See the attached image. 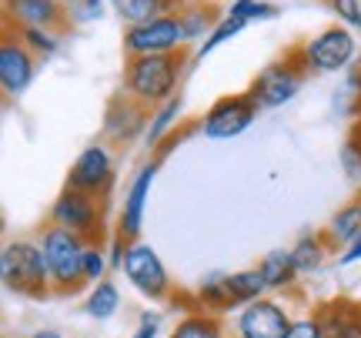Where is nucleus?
<instances>
[{"mask_svg":"<svg viewBox=\"0 0 361 338\" xmlns=\"http://www.w3.org/2000/svg\"><path fill=\"white\" fill-rule=\"evenodd\" d=\"M180 71H184V54H144V57H128L124 64V94L134 97L147 111L178 97Z\"/></svg>","mask_w":361,"mask_h":338,"instance_id":"1","label":"nucleus"},{"mask_svg":"<svg viewBox=\"0 0 361 338\" xmlns=\"http://www.w3.org/2000/svg\"><path fill=\"white\" fill-rule=\"evenodd\" d=\"M0 278H4V288L11 295H20V298H47L54 291L44 248H40V241H30V238L11 241L4 248Z\"/></svg>","mask_w":361,"mask_h":338,"instance_id":"2","label":"nucleus"},{"mask_svg":"<svg viewBox=\"0 0 361 338\" xmlns=\"http://www.w3.org/2000/svg\"><path fill=\"white\" fill-rule=\"evenodd\" d=\"M40 248H44V258L51 268V285L61 295H78L80 288L87 285L84 278V251L87 241L80 234L67 231L61 224H44V231L37 234Z\"/></svg>","mask_w":361,"mask_h":338,"instance_id":"3","label":"nucleus"},{"mask_svg":"<svg viewBox=\"0 0 361 338\" xmlns=\"http://www.w3.org/2000/svg\"><path fill=\"white\" fill-rule=\"evenodd\" d=\"M311 71L305 64V57H301V47L295 51H288L284 57H278L274 64L261 67L258 78L247 84V94L255 97V104L258 107H284L298 91H301V84L308 78Z\"/></svg>","mask_w":361,"mask_h":338,"instance_id":"4","label":"nucleus"},{"mask_svg":"<svg viewBox=\"0 0 361 338\" xmlns=\"http://www.w3.org/2000/svg\"><path fill=\"white\" fill-rule=\"evenodd\" d=\"M51 224L80 234L87 245H104V198L64 188L51 205Z\"/></svg>","mask_w":361,"mask_h":338,"instance_id":"5","label":"nucleus"},{"mask_svg":"<svg viewBox=\"0 0 361 338\" xmlns=\"http://www.w3.org/2000/svg\"><path fill=\"white\" fill-rule=\"evenodd\" d=\"M121 272H124V278H128L130 285L137 288V295H144L147 301H168L171 298L168 265L161 261V255H157L147 241H130Z\"/></svg>","mask_w":361,"mask_h":338,"instance_id":"6","label":"nucleus"},{"mask_svg":"<svg viewBox=\"0 0 361 338\" xmlns=\"http://www.w3.org/2000/svg\"><path fill=\"white\" fill-rule=\"evenodd\" d=\"M258 117V104L247 91L241 94H228V97H218L214 104L207 107V114L201 117V134L207 141H231V138H241Z\"/></svg>","mask_w":361,"mask_h":338,"instance_id":"7","label":"nucleus"},{"mask_svg":"<svg viewBox=\"0 0 361 338\" xmlns=\"http://www.w3.org/2000/svg\"><path fill=\"white\" fill-rule=\"evenodd\" d=\"M301 57L314 74H338L358 61V44H355L348 27L335 24L322 34H314L308 44H301Z\"/></svg>","mask_w":361,"mask_h":338,"instance_id":"8","label":"nucleus"},{"mask_svg":"<svg viewBox=\"0 0 361 338\" xmlns=\"http://www.w3.org/2000/svg\"><path fill=\"white\" fill-rule=\"evenodd\" d=\"M188 44L184 24L178 13H164L147 24H130L124 30V54L128 57H144V54H174Z\"/></svg>","mask_w":361,"mask_h":338,"instance_id":"9","label":"nucleus"},{"mask_svg":"<svg viewBox=\"0 0 361 338\" xmlns=\"http://www.w3.org/2000/svg\"><path fill=\"white\" fill-rule=\"evenodd\" d=\"M67 188L94 198L111 195V188H114V155H111V147L107 144H87L71 164Z\"/></svg>","mask_w":361,"mask_h":338,"instance_id":"10","label":"nucleus"},{"mask_svg":"<svg viewBox=\"0 0 361 338\" xmlns=\"http://www.w3.org/2000/svg\"><path fill=\"white\" fill-rule=\"evenodd\" d=\"M157 164L161 161H147L134 178H130L128 191H124V205H121V215H117V234L124 241H141L144 231V211H147V198H151V184L157 178Z\"/></svg>","mask_w":361,"mask_h":338,"instance_id":"11","label":"nucleus"},{"mask_svg":"<svg viewBox=\"0 0 361 338\" xmlns=\"http://www.w3.org/2000/svg\"><path fill=\"white\" fill-rule=\"evenodd\" d=\"M291 322L295 318H291V312L284 308L281 301L258 298L241 308L234 328H238V338H284Z\"/></svg>","mask_w":361,"mask_h":338,"instance_id":"12","label":"nucleus"},{"mask_svg":"<svg viewBox=\"0 0 361 338\" xmlns=\"http://www.w3.org/2000/svg\"><path fill=\"white\" fill-rule=\"evenodd\" d=\"M30 80H34V54L17 37V30H7L0 44V87L7 97H20L30 87Z\"/></svg>","mask_w":361,"mask_h":338,"instance_id":"13","label":"nucleus"},{"mask_svg":"<svg viewBox=\"0 0 361 338\" xmlns=\"http://www.w3.org/2000/svg\"><path fill=\"white\" fill-rule=\"evenodd\" d=\"M4 17L11 20L13 30H24V27L54 30L71 20V11L61 0H4Z\"/></svg>","mask_w":361,"mask_h":338,"instance_id":"14","label":"nucleus"},{"mask_svg":"<svg viewBox=\"0 0 361 338\" xmlns=\"http://www.w3.org/2000/svg\"><path fill=\"white\" fill-rule=\"evenodd\" d=\"M147 124H151L147 121V107L137 104L128 94H117L114 101L107 104V111H104V134L117 144L134 141L141 131L147 134Z\"/></svg>","mask_w":361,"mask_h":338,"instance_id":"15","label":"nucleus"},{"mask_svg":"<svg viewBox=\"0 0 361 338\" xmlns=\"http://www.w3.org/2000/svg\"><path fill=\"white\" fill-rule=\"evenodd\" d=\"M324 325L328 338H361V318H358V301L348 298H331L314 308Z\"/></svg>","mask_w":361,"mask_h":338,"instance_id":"16","label":"nucleus"},{"mask_svg":"<svg viewBox=\"0 0 361 338\" xmlns=\"http://www.w3.org/2000/svg\"><path fill=\"white\" fill-rule=\"evenodd\" d=\"M264 278V285L268 291H284V288H295L298 282V265H295V255H291V248H271L268 255L255 265Z\"/></svg>","mask_w":361,"mask_h":338,"instance_id":"17","label":"nucleus"},{"mask_svg":"<svg viewBox=\"0 0 361 338\" xmlns=\"http://www.w3.org/2000/svg\"><path fill=\"white\" fill-rule=\"evenodd\" d=\"M358 234H361V191L351 198V201H345V205L328 218V224H324V238H328L331 248H338V245L348 248Z\"/></svg>","mask_w":361,"mask_h":338,"instance_id":"18","label":"nucleus"},{"mask_svg":"<svg viewBox=\"0 0 361 338\" xmlns=\"http://www.w3.org/2000/svg\"><path fill=\"white\" fill-rule=\"evenodd\" d=\"M184 4H188V0H111V7L128 20V27L147 24V20L164 17V13H178Z\"/></svg>","mask_w":361,"mask_h":338,"instance_id":"19","label":"nucleus"},{"mask_svg":"<svg viewBox=\"0 0 361 338\" xmlns=\"http://www.w3.org/2000/svg\"><path fill=\"white\" fill-rule=\"evenodd\" d=\"M291 255H295V265L301 274H314L324 268V261L331 255V245L324 231H311V234H301L295 245H291Z\"/></svg>","mask_w":361,"mask_h":338,"instance_id":"20","label":"nucleus"},{"mask_svg":"<svg viewBox=\"0 0 361 338\" xmlns=\"http://www.w3.org/2000/svg\"><path fill=\"white\" fill-rule=\"evenodd\" d=\"M194 301H197V308L207 315H221V312H231V308H238L231 298V291H228V274L224 272H211L197 285V291H194Z\"/></svg>","mask_w":361,"mask_h":338,"instance_id":"21","label":"nucleus"},{"mask_svg":"<svg viewBox=\"0 0 361 338\" xmlns=\"http://www.w3.org/2000/svg\"><path fill=\"white\" fill-rule=\"evenodd\" d=\"M180 24H184V34L188 40H197V37H211V30L224 20L221 11L214 4H204V0H197V4H184L178 11Z\"/></svg>","mask_w":361,"mask_h":338,"instance_id":"22","label":"nucleus"},{"mask_svg":"<svg viewBox=\"0 0 361 338\" xmlns=\"http://www.w3.org/2000/svg\"><path fill=\"white\" fill-rule=\"evenodd\" d=\"M180 107H184V104H180V97H171V101H164L157 111H151V124H147V134H144L147 147H161V144H164L171 134L178 131Z\"/></svg>","mask_w":361,"mask_h":338,"instance_id":"23","label":"nucleus"},{"mask_svg":"<svg viewBox=\"0 0 361 338\" xmlns=\"http://www.w3.org/2000/svg\"><path fill=\"white\" fill-rule=\"evenodd\" d=\"M338 164H341V174L348 178V184L361 188V117L351 121V131L341 141V151H338Z\"/></svg>","mask_w":361,"mask_h":338,"instance_id":"24","label":"nucleus"},{"mask_svg":"<svg viewBox=\"0 0 361 338\" xmlns=\"http://www.w3.org/2000/svg\"><path fill=\"white\" fill-rule=\"evenodd\" d=\"M84 308H87L90 318H97V322H107V318H114L117 308H121V291H117L114 282H97V285H90L87 291V301H84Z\"/></svg>","mask_w":361,"mask_h":338,"instance_id":"25","label":"nucleus"},{"mask_svg":"<svg viewBox=\"0 0 361 338\" xmlns=\"http://www.w3.org/2000/svg\"><path fill=\"white\" fill-rule=\"evenodd\" d=\"M168 338H228L224 335V325H221L214 315L207 312H188L178 325L171 328Z\"/></svg>","mask_w":361,"mask_h":338,"instance_id":"26","label":"nucleus"},{"mask_svg":"<svg viewBox=\"0 0 361 338\" xmlns=\"http://www.w3.org/2000/svg\"><path fill=\"white\" fill-rule=\"evenodd\" d=\"M228 291H231L234 305H251V301L264 298V278H261L258 268H245V272H231L228 274Z\"/></svg>","mask_w":361,"mask_h":338,"instance_id":"27","label":"nucleus"},{"mask_svg":"<svg viewBox=\"0 0 361 338\" xmlns=\"http://www.w3.org/2000/svg\"><path fill=\"white\" fill-rule=\"evenodd\" d=\"M228 13L238 17V20H245V24H264V20L281 17V7L271 4V0H234L228 7Z\"/></svg>","mask_w":361,"mask_h":338,"instance_id":"28","label":"nucleus"},{"mask_svg":"<svg viewBox=\"0 0 361 338\" xmlns=\"http://www.w3.org/2000/svg\"><path fill=\"white\" fill-rule=\"evenodd\" d=\"M245 20H238V17H231V13H224V20H221L214 30H211V37H204V44L194 51V61H204L207 54H214L221 47V44H228L231 37H238L241 30H245Z\"/></svg>","mask_w":361,"mask_h":338,"instance_id":"29","label":"nucleus"},{"mask_svg":"<svg viewBox=\"0 0 361 338\" xmlns=\"http://www.w3.org/2000/svg\"><path fill=\"white\" fill-rule=\"evenodd\" d=\"M17 37L30 47V54H40V57H51V54L57 51V34H54V30H44V27H24V30H17Z\"/></svg>","mask_w":361,"mask_h":338,"instance_id":"30","label":"nucleus"},{"mask_svg":"<svg viewBox=\"0 0 361 338\" xmlns=\"http://www.w3.org/2000/svg\"><path fill=\"white\" fill-rule=\"evenodd\" d=\"M107 268H111V258H107L104 245H87V251H84V278H87V285L104 282Z\"/></svg>","mask_w":361,"mask_h":338,"instance_id":"31","label":"nucleus"},{"mask_svg":"<svg viewBox=\"0 0 361 338\" xmlns=\"http://www.w3.org/2000/svg\"><path fill=\"white\" fill-rule=\"evenodd\" d=\"M284 338H328V335H324V325H322V318H318V312H311V315L295 318Z\"/></svg>","mask_w":361,"mask_h":338,"instance_id":"32","label":"nucleus"},{"mask_svg":"<svg viewBox=\"0 0 361 338\" xmlns=\"http://www.w3.org/2000/svg\"><path fill=\"white\" fill-rule=\"evenodd\" d=\"M104 17V0H80L71 7V20L74 24H97Z\"/></svg>","mask_w":361,"mask_h":338,"instance_id":"33","label":"nucleus"},{"mask_svg":"<svg viewBox=\"0 0 361 338\" xmlns=\"http://www.w3.org/2000/svg\"><path fill=\"white\" fill-rule=\"evenodd\" d=\"M328 7L338 13L341 24H351L355 30H361V0H328Z\"/></svg>","mask_w":361,"mask_h":338,"instance_id":"34","label":"nucleus"},{"mask_svg":"<svg viewBox=\"0 0 361 338\" xmlns=\"http://www.w3.org/2000/svg\"><path fill=\"white\" fill-rule=\"evenodd\" d=\"M161 322H164V318H161L157 312H144L130 338H157V332H161Z\"/></svg>","mask_w":361,"mask_h":338,"instance_id":"35","label":"nucleus"},{"mask_svg":"<svg viewBox=\"0 0 361 338\" xmlns=\"http://www.w3.org/2000/svg\"><path fill=\"white\" fill-rule=\"evenodd\" d=\"M338 265H341V268H348V265H361V234L351 241L348 248H345V251H341V255H338Z\"/></svg>","mask_w":361,"mask_h":338,"instance_id":"36","label":"nucleus"},{"mask_svg":"<svg viewBox=\"0 0 361 338\" xmlns=\"http://www.w3.org/2000/svg\"><path fill=\"white\" fill-rule=\"evenodd\" d=\"M345 91H348L351 97H361V61H355V64L348 67V78H345Z\"/></svg>","mask_w":361,"mask_h":338,"instance_id":"37","label":"nucleus"},{"mask_svg":"<svg viewBox=\"0 0 361 338\" xmlns=\"http://www.w3.org/2000/svg\"><path fill=\"white\" fill-rule=\"evenodd\" d=\"M30 338H64V335H61L57 328H40V332H34Z\"/></svg>","mask_w":361,"mask_h":338,"instance_id":"38","label":"nucleus"},{"mask_svg":"<svg viewBox=\"0 0 361 338\" xmlns=\"http://www.w3.org/2000/svg\"><path fill=\"white\" fill-rule=\"evenodd\" d=\"M61 4H64L67 11H71V7H74V4H80V0H61Z\"/></svg>","mask_w":361,"mask_h":338,"instance_id":"39","label":"nucleus"},{"mask_svg":"<svg viewBox=\"0 0 361 338\" xmlns=\"http://www.w3.org/2000/svg\"><path fill=\"white\" fill-rule=\"evenodd\" d=\"M358 318H361V301H358Z\"/></svg>","mask_w":361,"mask_h":338,"instance_id":"40","label":"nucleus"}]
</instances>
